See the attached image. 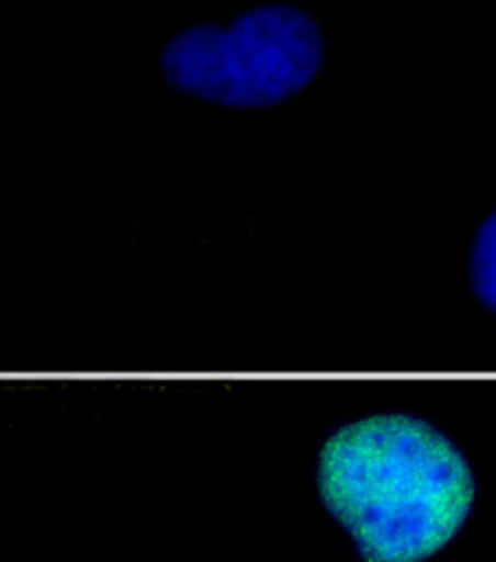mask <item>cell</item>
I'll return each instance as SVG.
<instances>
[{
    "label": "cell",
    "mask_w": 496,
    "mask_h": 562,
    "mask_svg": "<svg viewBox=\"0 0 496 562\" xmlns=\"http://www.w3.org/2000/svg\"><path fill=\"white\" fill-rule=\"evenodd\" d=\"M318 492L367 562H421L465 522L474 476L432 424L384 413L347 424L323 443Z\"/></svg>",
    "instance_id": "cell-1"
},
{
    "label": "cell",
    "mask_w": 496,
    "mask_h": 562,
    "mask_svg": "<svg viewBox=\"0 0 496 562\" xmlns=\"http://www.w3.org/2000/svg\"><path fill=\"white\" fill-rule=\"evenodd\" d=\"M325 40L318 22L292 4H266L228 24L173 35L160 53L167 83L224 108H268L292 99L318 75Z\"/></svg>",
    "instance_id": "cell-2"
},
{
    "label": "cell",
    "mask_w": 496,
    "mask_h": 562,
    "mask_svg": "<svg viewBox=\"0 0 496 562\" xmlns=\"http://www.w3.org/2000/svg\"><path fill=\"white\" fill-rule=\"evenodd\" d=\"M476 296L496 312V211L481 224L470 261Z\"/></svg>",
    "instance_id": "cell-3"
}]
</instances>
